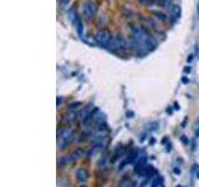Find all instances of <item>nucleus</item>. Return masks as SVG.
<instances>
[{
	"label": "nucleus",
	"mask_w": 199,
	"mask_h": 187,
	"mask_svg": "<svg viewBox=\"0 0 199 187\" xmlns=\"http://www.w3.org/2000/svg\"><path fill=\"white\" fill-rule=\"evenodd\" d=\"M132 43L139 52H148L156 46L152 36L142 26H134L132 29Z\"/></svg>",
	"instance_id": "1"
},
{
	"label": "nucleus",
	"mask_w": 199,
	"mask_h": 187,
	"mask_svg": "<svg viewBox=\"0 0 199 187\" xmlns=\"http://www.w3.org/2000/svg\"><path fill=\"white\" fill-rule=\"evenodd\" d=\"M96 11H97V6L94 1H91V0H86V1L83 3L82 5V14L85 19L87 20H92L96 15Z\"/></svg>",
	"instance_id": "2"
},
{
	"label": "nucleus",
	"mask_w": 199,
	"mask_h": 187,
	"mask_svg": "<svg viewBox=\"0 0 199 187\" xmlns=\"http://www.w3.org/2000/svg\"><path fill=\"white\" fill-rule=\"evenodd\" d=\"M72 137H74V131L71 129H63L60 134V147L61 149H65L69 143H71L72 141Z\"/></svg>",
	"instance_id": "3"
},
{
	"label": "nucleus",
	"mask_w": 199,
	"mask_h": 187,
	"mask_svg": "<svg viewBox=\"0 0 199 187\" xmlns=\"http://www.w3.org/2000/svg\"><path fill=\"white\" fill-rule=\"evenodd\" d=\"M106 49L110 51H116L119 49H125V43L123 40L119 38H111V40L108 41V44L106 45Z\"/></svg>",
	"instance_id": "4"
},
{
	"label": "nucleus",
	"mask_w": 199,
	"mask_h": 187,
	"mask_svg": "<svg viewBox=\"0 0 199 187\" xmlns=\"http://www.w3.org/2000/svg\"><path fill=\"white\" fill-rule=\"evenodd\" d=\"M95 40H96V43H98L100 45H107L108 44V41L111 40V35H110V33L108 31H106V30H98L97 34L95 35Z\"/></svg>",
	"instance_id": "5"
},
{
	"label": "nucleus",
	"mask_w": 199,
	"mask_h": 187,
	"mask_svg": "<svg viewBox=\"0 0 199 187\" xmlns=\"http://www.w3.org/2000/svg\"><path fill=\"white\" fill-rule=\"evenodd\" d=\"M95 109H92V106H90V105H87L86 107H82V110L80 111V114L77 115V117H79V119L81 120V121H85L87 119V117L92 114V111H94Z\"/></svg>",
	"instance_id": "6"
},
{
	"label": "nucleus",
	"mask_w": 199,
	"mask_h": 187,
	"mask_svg": "<svg viewBox=\"0 0 199 187\" xmlns=\"http://www.w3.org/2000/svg\"><path fill=\"white\" fill-rule=\"evenodd\" d=\"M76 178L80 182H86L88 180V171L86 169H79L76 171Z\"/></svg>",
	"instance_id": "7"
},
{
	"label": "nucleus",
	"mask_w": 199,
	"mask_h": 187,
	"mask_svg": "<svg viewBox=\"0 0 199 187\" xmlns=\"http://www.w3.org/2000/svg\"><path fill=\"white\" fill-rule=\"evenodd\" d=\"M74 25L76 26V31L77 34H79V36H83V25H82V21H81V19L80 18H77L76 19V21L74 23Z\"/></svg>",
	"instance_id": "8"
},
{
	"label": "nucleus",
	"mask_w": 199,
	"mask_h": 187,
	"mask_svg": "<svg viewBox=\"0 0 199 187\" xmlns=\"http://www.w3.org/2000/svg\"><path fill=\"white\" fill-rule=\"evenodd\" d=\"M75 160V157L74 155H69V156H63L61 158V161H60V166H66V165H70V163H72Z\"/></svg>",
	"instance_id": "9"
},
{
	"label": "nucleus",
	"mask_w": 199,
	"mask_h": 187,
	"mask_svg": "<svg viewBox=\"0 0 199 187\" xmlns=\"http://www.w3.org/2000/svg\"><path fill=\"white\" fill-rule=\"evenodd\" d=\"M98 167L101 169V170H106V169L108 167V158L106 157V156H103V157L100 158V161H98Z\"/></svg>",
	"instance_id": "10"
},
{
	"label": "nucleus",
	"mask_w": 199,
	"mask_h": 187,
	"mask_svg": "<svg viewBox=\"0 0 199 187\" xmlns=\"http://www.w3.org/2000/svg\"><path fill=\"white\" fill-rule=\"evenodd\" d=\"M76 117H77V115H76L75 112L71 111V112H69V114L65 116V121H66V122H74V121L76 120Z\"/></svg>",
	"instance_id": "11"
},
{
	"label": "nucleus",
	"mask_w": 199,
	"mask_h": 187,
	"mask_svg": "<svg viewBox=\"0 0 199 187\" xmlns=\"http://www.w3.org/2000/svg\"><path fill=\"white\" fill-rule=\"evenodd\" d=\"M152 14H153V15L156 16V19H157V20H159V21H162V23H163V21H166V20H167V19H166V15H164V14H162V13H159V11H153Z\"/></svg>",
	"instance_id": "12"
},
{
	"label": "nucleus",
	"mask_w": 199,
	"mask_h": 187,
	"mask_svg": "<svg viewBox=\"0 0 199 187\" xmlns=\"http://www.w3.org/2000/svg\"><path fill=\"white\" fill-rule=\"evenodd\" d=\"M118 187H133V183L130 181V180H123V181H121Z\"/></svg>",
	"instance_id": "13"
},
{
	"label": "nucleus",
	"mask_w": 199,
	"mask_h": 187,
	"mask_svg": "<svg viewBox=\"0 0 199 187\" xmlns=\"http://www.w3.org/2000/svg\"><path fill=\"white\" fill-rule=\"evenodd\" d=\"M72 155H74L75 158H79V157H82V156L85 155V152H83V150H81V149H77Z\"/></svg>",
	"instance_id": "14"
},
{
	"label": "nucleus",
	"mask_w": 199,
	"mask_h": 187,
	"mask_svg": "<svg viewBox=\"0 0 199 187\" xmlns=\"http://www.w3.org/2000/svg\"><path fill=\"white\" fill-rule=\"evenodd\" d=\"M81 106H82V103H81V102H74V103H71V105H70L69 107H70L71 111H74V110L79 109V107H81Z\"/></svg>",
	"instance_id": "15"
},
{
	"label": "nucleus",
	"mask_w": 199,
	"mask_h": 187,
	"mask_svg": "<svg viewBox=\"0 0 199 187\" xmlns=\"http://www.w3.org/2000/svg\"><path fill=\"white\" fill-rule=\"evenodd\" d=\"M182 141H183V143H188V140L186 138V136H182Z\"/></svg>",
	"instance_id": "16"
},
{
	"label": "nucleus",
	"mask_w": 199,
	"mask_h": 187,
	"mask_svg": "<svg viewBox=\"0 0 199 187\" xmlns=\"http://www.w3.org/2000/svg\"><path fill=\"white\" fill-rule=\"evenodd\" d=\"M190 70H192L190 67H186V69H184V72H187V74H188V72H190Z\"/></svg>",
	"instance_id": "17"
},
{
	"label": "nucleus",
	"mask_w": 199,
	"mask_h": 187,
	"mask_svg": "<svg viewBox=\"0 0 199 187\" xmlns=\"http://www.w3.org/2000/svg\"><path fill=\"white\" fill-rule=\"evenodd\" d=\"M192 60H193V55H189V56H188V62H190Z\"/></svg>",
	"instance_id": "18"
},
{
	"label": "nucleus",
	"mask_w": 199,
	"mask_h": 187,
	"mask_svg": "<svg viewBox=\"0 0 199 187\" xmlns=\"http://www.w3.org/2000/svg\"><path fill=\"white\" fill-rule=\"evenodd\" d=\"M174 174H181V170L179 169H174Z\"/></svg>",
	"instance_id": "19"
},
{
	"label": "nucleus",
	"mask_w": 199,
	"mask_h": 187,
	"mask_svg": "<svg viewBox=\"0 0 199 187\" xmlns=\"http://www.w3.org/2000/svg\"><path fill=\"white\" fill-rule=\"evenodd\" d=\"M189 80L187 79V78H183V82H184V84H187V82H188Z\"/></svg>",
	"instance_id": "20"
},
{
	"label": "nucleus",
	"mask_w": 199,
	"mask_h": 187,
	"mask_svg": "<svg viewBox=\"0 0 199 187\" xmlns=\"http://www.w3.org/2000/svg\"><path fill=\"white\" fill-rule=\"evenodd\" d=\"M127 116H128V117H132V116H133V112H127Z\"/></svg>",
	"instance_id": "21"
},
{
	"label": "nucleus",
	"mask_w": 199,
	"mask_h": 187,
	"mask_svg": "<svg viewBox=\"0 0 199 187\" xmlns=\"http://www.w3.org/2000/svg\"><path fill=\"white\" fill-rule=\"evenodd\" d=\"M198 15H199V4H198Z\"/></svg>",
	"instance_id": "22"
},
{
	"label": "nucleus",
	"mask_w": 199,
	"mask_h": 187,
	"mask_svg": "<svg viewBox=\"0 0 199 187\" xmlns=\"http://www.w3.org/2000/svg\"><path fill=\"white\" fill-rule=\"evenodd\" d=\"M80 187H86V186H80Z\"/></svg>",
	"instance_id": "23"
},
{
	"label": "nucleus",
	"mask_w": 199,
	"mask_h": 187,
	"mask_svg": "<svg viewBox=\"0 0 199 187\" xmlns=\"http://www.w3.org/2000/svg\"><path fill=\"white\" fill-rule=\"evenodd\" d=\"M198 177H199V172H198Z\"/></svg>",
	"instance_id": "24"
},
{
	"label": "nucleus",
	"mask_w": 199,
	"mask_h": 187,
	"mask_svg": "<svg viewBox=\"0 0 199 187\" xmlns=\"http://www.w3.org/2000/svg\"><path fill=\"white\" fill-rule=\"evenodd\" d=\"M178 187H182V186H178Z\"/></svg>",
	"instance_id": "25"
}]
</instances>
